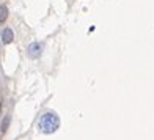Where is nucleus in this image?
Masks as SVG:
<instances>
[{"instance_id": "nucleus-1", "label": "nucleus", "mask_w": 154, "mask_h": 140, "mask_svg": "<svg viewBox=\"0 0 154 140\" xmlns=\"http://www.w3.org/2000/svg\"><path fill=\"white\" fill-rule=\"evenodd\" d=\"M60 126V118L55 112H44L41 115L39 121H38V131H41L43 134H52L58 129Z\"/></svg>"}, {"instance_id": "nucleus-2", "label": "nucleus", "mask_w": 154, "mask_h": 140, "mask_svg": "<svg viewBox=\"0 0 154 140\" xmlns=\"http://www.w3.org/2000/svg\"><path fill=\"white\" fill-rule=\"evenodd\" d=\"M41 52H43V44L38 43V41L29 44V47H27V55H29L30 58H38L41 55Z\"/></svg>"}, {"instance_id": "nucleus-3", "label": "nucleus", "mask_w": 154, "mask_h": 140, "mask_svg": "<svg viewBox=\"0 0 154 140\" xmlns=\"http://www.w3.org/2000/svg\"><path fill=\"white\" fill-rule=\"evenodd\" d=\"M13 39H14V33H13V30L10 29V27H5L3 32H2V41H3V44H10Z\"/></svg>"}, {"instance_id": "nucleus-4", "label": "nucleus", "mask_w": 154, "mask_h": 140, "mask_svg": "<svg viewBox=\"0 0 154 140\" xmlns=\"http://www.w3.org/2000/svg\"><path fill=\"white\" fill-rule=\"evenodd\" d=\"M10 123H11V117H10V115H6V117L3 118V121H2V126H0V132H2V134H5V132L8 131Z\"/></svg>"}, {"instance_id": "nucleus-5", "label": "nucleus", "mask_w": 154, "mask_h": 140, "mask_svg": "<svg viewBox=\"0 0 154 140\" xmlns=\"http://www.w3.org/2000/svg\"><path fill=\"white\" fill-rule=\"evenodd\" d=\"M6 17H8V8H6V5H0V24H3Z\"/></svg>"}]
</instances>
